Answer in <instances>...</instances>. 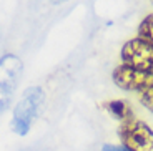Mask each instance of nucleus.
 Returning a JSON list of instances; mask_svg holds the SVG:
<instances>
[{"instance_id": "obj_8", "label": "nucleus", "mask_w": 153, "mask_h": 151, "mask_svg": "<svg viewBox=\"0 0 153 151\" xmlns=\"http://www.w3.org/2000/svg\"><path fill=\"white\" fill-rule=\"evenodd\" d=\"M140 103H142L148 111L153 113V88H150V90L140 93Z\"/></svg>"}, {"instance_id": "obj_5", "label": "nucleus", "mask_w": 153, "mask_h": 151, "mask_svg": "<svg viewBox=\"0 0 153 151\" xmlns=\"http://www.w3.org/2000/svg\"><path fill=\"white\" fill-rule=\"evenodd\" d=\"M111 78L118 88L126 91H137L138 95L153 88V73L133 70L126 65H118L111 72Z\"/></svg>"}, {"instance_id": "obj_9", "label": "nucleus", "mask_w": 153, "mask_h": 151, "mask_svg": "<svg viewBox=\"0 0 153 151\" xmlns=\"http://www.w3.org/2000/svg\"><path fill=\"white\" fill-rule=\"evenodd\" d=\"M102 151H128L125 146H118V144H103V148H102Z\"/></svg>"}, {"instance_id": "obj_6", "label": "nucleus", "mask_w": 153, "mask_h": 151, "mask_svg": "<svg viewBox=\"0 0 153 151\" xmlns=\"http://www.w3.org/2000/svg\"><path fill=\"white\" fill-rule=\"evenodd\" d=\"M103 108L107 110L108 113L111 115V116L118 118L122 123H125V121H130L133 120V110L130 108V105L126 101H123V100H113V101H107L103 103Z\"/></svg>"}, {"instance_id": "obj_7", "label": "nucleus", "mask_w": 153, "mask_h": 151, "mask_svg": "<svg viewBox=\"0 0 153 151\" xmlns=\"http://www.w3.org/2000/svg\"><path fill=\"white\" fill-rule=\"evenodd\" d=\"M138 38L153 47V12L148 13L138 25Z\"/></svg>"}, {"instance_id": "obj_11", "label": "nucleus", "mask_w": 153, "mask_h": 151, "mask_svg": "<svg viewBox=\"0 0 153 151\" xmlns=\"http://www.w3.org/2000/svg\"><path fill=\"white\" fill-rule=\"evenodd\" d=\"M152 2H153V0H152Z\"/></svg>"}, {"instance_id": "obj_3", "label": "nucleus", "mask_w": 153, "mask_h": 151, "mask_svg": "<svg viewBox=\"0 0 153 151\" xmlns=\"http://www.w3.org/2000/svg\"><path fill=\"white\" fill-rule=\"evenodd\" d=\"M122 144L128 151H153V131L145 121L130 120L118 128Z\"/></svg>"}, {"instance_id": "obj_4", "label": "nucleus", "mask_w": 153, "mask_h": 151, "mask_svg": "<svg viewBox=\"0 0 153 151\" xmlns=\"http://www.w3.org/2000/svg\"><path fill=\"white\" fill-rule=\"evenodd\" d=\"M122 61L123 65L140 70V72L153 73V47L140 38H131L122 47Z\"/></svg>"}, {"instance_id": "obj_10", "label": "nucleus", "mask_w": 153, "mask_h": 151, "mask_svg": "<svg viewBox=\"0 0 153 151\" xmlns=\"http://www.w3.org/2000/svg\"><path fill=\"white\" fill-rule=\"evenodd\" d=\"M52 4H62V2H67V0H50Z\"/></svg>"}, {"instance_id": "obj_2", "label": "nucleus", "mask_w": 153, "mask_h": 151, "mask_svg": "<svg viewBox=\"0 0 153 151\" xmlns=\"http://www.w3.org/2000/svg\"><path fill=\"white\" fill-rule=\"evenodd\" d=\"M23 72V63L17 55L7 53L0 58V115L8 108Z\"/></svg>"}, {"instance_id": "obj_1", "label": "nucleus", "mask_w": 153, "mask_h": 151, "mask_svg": "<svg viewBox=\"0 0 153 151\" xmlns=\"http://www.w3.org/2000/svg\"><path fill=\"white\" fill-rule=\"evenodd\" d=\"M45 93L40 87H30L23 91L22 98L13 108V116H12V130L13 133L20 136H25L30 131L35 118L38 116L42 110Z\"/></svg>"}]
</instances>
